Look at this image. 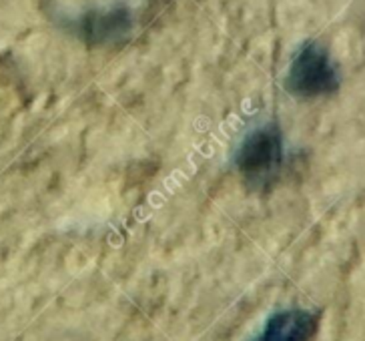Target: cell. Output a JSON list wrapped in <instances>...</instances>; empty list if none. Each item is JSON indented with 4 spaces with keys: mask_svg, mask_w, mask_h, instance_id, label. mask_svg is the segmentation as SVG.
<instances>
[{
    "mask_svg": "<svg viewBox=\"0 0 365 341\" xmlns=\"http://www.w3.org/2000/svg\"><path fill=\"white\" fill-rule=\"evenodd\" d=\"M285 88L289 95L307 101L333 95L339 88V71L327 49L315 41L301 44L287 68Z\"/></svg>",
    "mask_w": 365,
    "mask_h": 341,
    "instance_id": "cell-2",
    "label": "cell"
},
{
    "mask_svg": "<svg viewBox=\"0 0 365 341\" xmlns=\"http://www.w3.org/2000/svg\"><path fill=\"white\" fill-rule=\"evenodd\" d=\"M285 161V145L275 121L251 127L237 143L233 163L239 177L253 191H267L279 179Z\"/></svg>",
    "mask_w": 365,
    "mask_h": 341,
    "instance_id": "cell-1",
    "label": "cell"
},
{
    "mask_svg": "<svg viewBox=\"0 0 365 341\" xmlns=\"http://www.w3.org/2000/svg\"><path fill=\"white\" fill-rule=\"evenodd\" d=\"M319 330V315L307 310L273 313L253 341H313Z\"/></svg>",
    "mask_w": 365,
    "mask_h": 341,
    "instance_id": "cell-3",
    "label": "cell"
},
{
    "mask_svg": "<svg viewBox=\"0 0 365 341\" xmlns=\"http://www.w3.org/2000/svg\"><path fill=\"white\" fill-rule=\"evenodd\" d=\"M130 16L123 9H113V11H97L86 12L85 16L76 19L75 31L85 36L88 41H115L120 34L129 31Z\"/></svg>",
    "mask_w": 365,
    "mask_h": 341,
    "instance_id": "cell-4",
    "label": "cell"
}]
</instances>
